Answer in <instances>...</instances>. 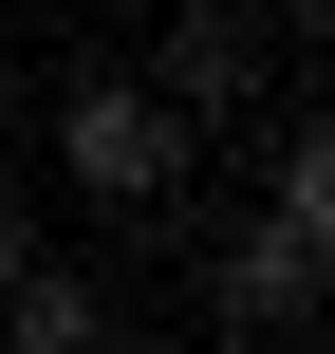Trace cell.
<instances>
[{"instance_id": "obj_5", "label": "cell", "mask_w": 335, "mask_h": 354, "mask_svg": "<svg viewBox=\"0 0 335 354\" xmlns=\"http://www.w3.org/2000/svg\"><path fill=\"white\" fill-rule=\"evenodd\" d=\"M280 205L335 243V112H298V131H280Z\"/></svg>"}, {"instance_id": "obj_6", "label": "cell", "mask_w": 335, "mask_h": 354, "mask_svg": "<svg viewBox=\"0 0 335 354\" xmlns=\"http://www.w3.org/2000/svg\"><path fill=\"white\" fill-rule=\"evenodd\" d=\"M19 261H37V187H0V280H19Z\"/></svg>"}, {"instance_id": "obj_2", "label": "cell", "mask_w": 335, "mask_h": 354, "mask_svg": "<svg viewBox=\"0 0 335 354\" xmlns=\"http://www.w3.org/2000/svg\"><path fill=\"white\" fill-rule=\"evenodd\" d=\"M205 317H224V336H317L335 317V243L298 224V205L224 224V243H205Z\"/></svg>"}, {"instance_id": "obj_3", "label": "cell", "mask_w": 335, "mask_h": 354, "mask_svg": "<svg viewBox=\"0 0 335 354\" xmlns=\"http://www.w3.org/2000/svg\"><path fill=\"white\" fill-rule=\"evenodd\" d=\"M149 75H168V93L205 112V131H224V112L261 93V19H242V0H168V37H149Z\"/></svg>"}, {"instance_id": "obj_7", "label": "cell", "mask_w": 335, "mask_h": 354, "mask_svg": "<svg viewBox=\"0 0 335 354\" xmlns=\"http://www.w3.org/2000/svg\"><path fill=\"white\" fill-rule=\"evenodd\" d=\"M280 37H317V56H335V0H280Z\"/></svg>"}, {"instance_id": "obj_1", "label": "cell", "mask_w": 335, "mask_h": 354, "mask_svg": "<svg viewBox=\"0 0 335 354\" xmlns=\"http://www.w3.org/2000/svg\"><path fill=\"white\" fill-rule=\"evenodd\" d=\"M56 168H75V205L149 224V205H186V168H205V112H186L168 75H75V112H56Z\"/></svg>"}, {"instance_id": "obj_4", "label": "cell", "mask_w": 335, "mask_h": 354, "mask_svg": "<svg viewBox=\"0 0 335 354\" xmlns=\"http://www.w3.org/2000/svg\"><path fill=\"white\" fill-rule=\"evenodd\" d=\"M0 336H19V354H93V336H112V280H93V261H56V243H37V261H19V280H0Z\"/></svg>"}]
</instances>
